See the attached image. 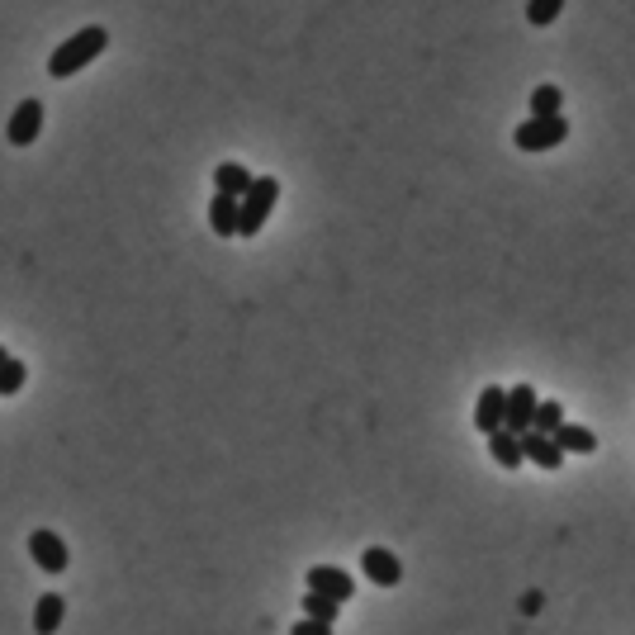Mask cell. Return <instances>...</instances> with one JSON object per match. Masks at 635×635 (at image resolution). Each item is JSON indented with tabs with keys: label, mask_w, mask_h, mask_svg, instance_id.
<instances>
[{
	"label": "cell",
	"mask_w": 635,
	"mask_h": 635,
	"mask_svg": "<svg viewBox=\"0 0 635 635\" xmlns=\"http://www.w3.org/2000/svg\"><path fill=\"white\" fill-rule=\"evenodd\" d=\"M24 380H29V365L19 361V356H5L0 361V399H15L19 389H24Z\"/></svg>",
	"instance_id": "2e32d148"
},
{
	"label": "cell",
	"mask_w": 635,
	"mask_h": 635,
	"mask_svg": "<svg viewBox=\"0 0 635 635\" xmlns=\"http://www.w3.org/2000/svg\"><path fill=\"white\" fill-rule=\"evenodd\" d=\"M560 109H564V91L555 81H545V86L531 91V114H560Z\"/></svg>",
	"instance_id": "ac0fdd59"
},
{
	"label": "cell",
	"mask_w": 635,
	"mask_h": 635,
	"mask_svg": "<svg viewBox=\"0 0 635 635\" xmlns=\"http://www.w3.org/2000/svg\"><path fill=\"white\" fill-rule=\"evenodd\" d=\"M62 617H67V602H62V593H43L34 607V631L38 635H53L57 626H62Z\"/></svg>",
	"instance_id": "5bb4252c"
},
{
	"label": "cell",
	"mask_w": 635,
	"mask_h": 635,
	"mask_svg": "<svg viewBox=\"0 0 635 635\" xmlns=\"http://www.w3.org/2000/svg\"><path fill=\"white\" fill-rule=\"evenodd\" d=\"M304 617H318V621H337L342 617V602L327 598V593H304Z\"/></svg>",
	"instance_id": "e0dca14e"
},
{
	"label": "cell",
	"mask_w": 635,
	"mask_h": 635,
	"mask_svg": "<svg viewBox=\"0 0 635 635\" xmlns=\"http://www.w3.org/2000/svg\"><path fill=\"white\" fill-rule=\"evenodd\" d=\"M304 583H309L313 593H327V598H337V602L356 598V579L346 569H337V564H313L309 574H304Z\"/></svg>",
	"instance_id": "52a82bcc"
},
{
	"label": "cell",
	"mask_w": 635,
	"mask_h": 635,
	"mask_svg": "<svg viewBox=\"0 0 635 635\" xmlns=\"http://www.w3.org/2000/svg\"><path fill=\"white\" fill-rule=\"evenodd\" d=\"M252 181L256 176L242 162H218L214 166V190H223V195H237V200H242V195L252 190Z\"/></svg>",
	"instance_id": "4fadbf2b"
},
{
	"label": "cell",
	"mask_w": 635,
	"mask_h": 635,
	"mask_svg": "<svg viewBox=\"0 0 635 635\" xmlns=\"http://www.w3.org/2000/svg\"><path fill=\"white\" fill-rule=\"evenodd\" d=\"M361 569H365V583H375V588H399L403 583V564L394 550H384V545H365L361 550Z\"/></svg>",
	"instance_id": "277c9868"
},
{
	"label": "cell",
	"mask_w": 635,
	"mask_h": 635,
	"mask_svg": "<svg viewBox=\"0 0 635 635\" xmlns=\"http://www.w3.org/2000/svg\"><path fill=\"white\" fill-rule=\"evenodd\" d=\"M105 48H109V34L100 29V24H86V29H76L72 38H62V43L53 48V57H48V76H53V81H67V76L86 72Z\"/></svg>",
	"instance_id": "6da1fadb"
},
{
	"label": "cell",
	"mask_w": 635,
	"mask_h": 635,
	"mask_svg": "<svg viewBox=\"0 0 635 635\" xmlns=\"http://www.w3.org/2000/svg\"><path fill=\"white\" fill-rule=\"evenodd\" d=\"M38 133H43V105L38 100H19L10 124H5V143L10 147H34Z\"/></svg>",
	"instance_id": "5b68a950"
},
{
	"label": "cell",
	"mask_w": 635,
	"mask_h": 635,
	"mask_svg": "<svg viewBox=\"0 0 635 635\" xmlns=\"http://www.w3.org/2000/svg\"><path fill=\"white\" fill-rule=\"evenodd\" d=\"M564 0H531L527 5V24H536V29H550L555 19H560Z\"/></svg>",
	"instance_id": "ffe728a7"
},
{
	"label": "cell",
	"mask_w": 635,
	"mask_h": 635,
	"mask_svg": "<svg viewBox=\"0 0 635 635\" xmlns=\"http://www.w3.org/2000/svg\"><path fill=\"white\" fill-rule=\"evenodd\" d=\"M5 356H10V351H5V346H0V361H5Z\"/></svg>",
	"instance_id": "7402d4cb"
},
{
	"label": "cell",
	"mask_w": 635,
	"mask_h": 635,
	"mask_svg": "<svg viewBox=\"0 0 635 635\" xmlns=\"http://www.w3.org/2000/svg\"><path fill=\"white\" fill-rule=\"evenodd\" d=\"M522 451H527V460L536 470H560L564 455H569L555 436H545V432H522Z\"/></svg>",
	"instance_id": "30bf717a"
},
{
	"label": "cell",
	"mask_w": 635,
	"mask_h": 635,
	"mask_svg": "<svg viewBox=\"0 0 635 635\" xmlns=\"http://www.w3.org/2000/svg\"><path fill=\"white\" fill-rule=\"evenodd\" d=\"M555 441H560L569 455H593L598 451V436L588 432V427H579V422H564L560 432H555Z\"/></svg>",
	"instance_id": "9a60e30c"
},
{
	"label": "cell",
	"mask_w": 635,
	"mask_h": 635,
	"mask_svg": "<svg viewBox=\"0 0 635 635\" xmlns=\"http://www.w3.org/2000/svg\"><path fill=\"white\" fill-rule=\"evenodd\" d=\"M564 427V408L555 399H545L541 408H536V422H531V432H545V436H555Z\"/></svg>",
	"instance_id": "d6986e66"
},
{
	"label": "cell",
	"mask_w": 635,
	"mask_h": 635,
	"mask_svg": "<svg viewBox=\"0 0 635 635\" xmlns=\"http://www.w3.org/2000/svg\"><path fill=\"white\" fill-rule=\"evenodd\" d=\"M564 138H569V119H564V114H531V119L517 124L512 147H517V152H555Z\"/></svg>",
	"instance_id": "7a4b0ae2"
},
{
	"label": "cell",
	"mask_w": 635,
	"mask_h": 635,
	"mask_svg": "<svg viewBox=\"0 0 635 635\" xmlns=\"http://www.w3.org/2000/svg\"><path fill=\"white\" fill-rule=\"evenodd\" d=\"M489 455H493V465H503V470H522V465H527V451H522V436L508 432V427L489 436Z\"/></svg>",
	"instance_id": "7c38bea8"
},
{
	"label": "cell",
	"mask_w": 635,
	"mask_h": 635,
	"mask_svg": "<svg viewBox=\"0 0 635 635\" xmlns=\"http://www.w3.org/2000/svg\"><path fill=\"white\" fill-rule=\"evenodd\" d=\"M536 408H541V394L531 389V384H517L508 389V432H531V422H536Z\"/></svg>",
	"instance_id": "9c48e42d"
},
{
	"label": "cell",
	"mask_w": 635,
	"mask_h": 635,
	"mask_svg": "<svg viewBox=\"0 0 635 635\" xmlns=\"http://www.w3.org/2000/svg\"><path fill=\"white\" fill-rule=\"evenodd\" d=\"M290 635H332V621H318V617H304V621H294Z\"/></svg>",
	"instance_id": "44dd1931"
},
{
	"label": "cell",
	"mask_w": 635,
	"mask_h": 635,
	"mask_svg": "<svg viewBox=\"0 0 635 635\" xmlns=\"http://www.w3.org/2000/svg\"><path fill=\"white\" fill-rule=\"evenodd\" d=\"M275 200H280V181L275 176H256L252 190L242 195V218H237V237H256L266 228Z\"/></svg>",
	"instance_id": "3957f363"
},
{
	"label": "cell",
	"mask_w": 635,
	"mask_h": 635,
	"mask_svg": "<svg viewBox=\"0 0 635 635\" xmlns=\"http://www.w3.org/2000/svg\"><path fill=\"white\" fill-rule=\"evenodd\" d=\"M29 555H34V564L43 569V574H62L67 564H72V555H67V541L57 536V531H34L29 536Z\"/></svg>",
	"instance_id": "8992f818"
},
{
	"label": "cell",
	"mask_w": 635,
	"mask_h": 635,
	"mask_svg": "<svg viewBox=\"0 0 635 635\" xmlns=\"http://www.w3.org/2000/svg\"><path fill=\"white\" fill-rule=\"evenodd\" d=\"M474 427L484 436L503 432L508 427V389H498V384H489L484 394H479V403H474Z\"/></svg>",
	"instance_id": "ba28073f"
},
{
	"label": "cell",
	"mask_w": 635,
	"mask_h": 635,
	"mask_svg": "<svg viewBox=\"0 0 635 635\" xmlns=\"http://www.w3.org/2000/svg\"><path fill=\"white\" fill-rule=\"evenodd\" d=\"M237 218H242V200L214 190V200H209V228H214L218 237H237Z\"/></svg>",
	"instance_id": "8fae6325"
}]
</instances>
